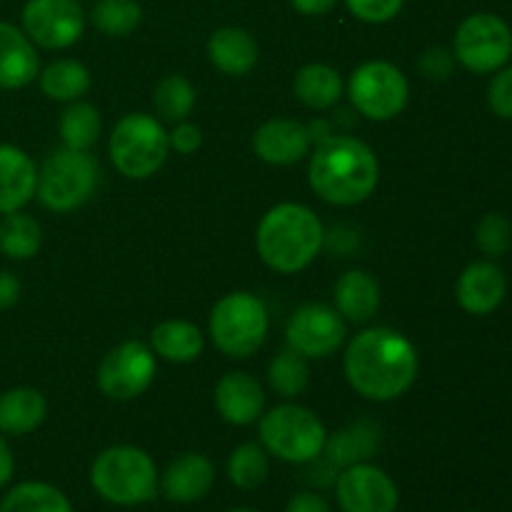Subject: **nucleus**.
<instances>
[{"label":"nucleus","mask_w":512,"mask_h":512,"mask_svg":"<svg viewBox=\"0 0 512 512\" xmlns=\"http://www.w3.org/2000/svg\"><path fill=\"white\" fill-rule=\"evenodd\" d=\"M345 378L363 398L385 403L413 388L420 360L415 345L393 328H368L345 348Z\"/></svg>","instance_id":"1"},{"label":"nucleus","mask_w":512,"mask_h":512,"mask_svg":"<svg viewBox=\"0 0 512 512\" xmlns=\"http://www.w3.org/2000/svg\"><path fill=\"white\" fill-rule=\"evenodd\" d=\"M308 180L313 193L330 205H358L373 195L380 180L378 155L368 143L350 135L320 140L310 155Z\"/></svg>","instance_id":"2"},{"label":"nucleus","mask_w":512,"mask_h":512,"mask_svg":"<svg viewBox=\"0 0 512 512\" xmlns=\"http://www.w3.org/2000/svg\"><path fill=\"white\" fill-rule=\"evenodd\" d=\"M325 228L318 215L300 203H280L260 218L255 248L260 260L275 273L293 275L308 268L320 255Z\"/></svg>","instance_id":"3"},{"label":"nucleus","mask_w":512,"mask_h":512,"mask_svg":"<svg viewBox=\"0 0 512 512\" xmlns=\"http://www.w3.org/2000/svg\"><path fill=\"white\" fill-rule=\"evenodd\" d=\"M90 485L105 503L138 508L158 495L160 475L155 460L143 448L110 445L95 455L90 465Z\"/></svg>","instance_id":"4"},{"label":"nucleus","mask_w":512,"mask_h":512,"mask_svg":"<svg viewBox=\"0 0 512 512\" xmlns=\"http://www.w3.org/2000/svg\"><path fill=\"white\" fill-rule=\"evenodd\" d=\"M260 445L278 460L290 465H310L323 455L325 425L313 410L283 403L260 415Z\"/></svg>","instance_id":"5"},{"label":"nucleus","mask_w":512,"mask_h":512,"mask_svg":"<svg viewBox=\"0 0 512 512\" xmlns=\"http://www.w3.org/2000/svg\"><path fill=\"white\" fill-rule=\"evenodd\" d=\"M170 153L168 130L145 113H130L115 123L108 140V155L115 170L128 180H145L163 168Z\"/></svg>","instance_id":"6"},{"label":"nucleus","mask_w":512,"mask_h":512,"mask_svg":"<svg viewBox=\"0 0 512 512\" xmlns=\"http://www.w3.org/2000/svg\"><path fill=\"white\" fill-rule=\"evenodd\" d=\"M98 185V160L90 150L60 148L38 168L35 198L53 213H70L88 203Z\"/></svg>","instance_id":"7"},{"label":"nucleus","mask_w":512,"mask_h":512,"mask_svg":"<svg viewBox=\"0 0 512 512\" xmlns=\"http://www.w3.org/2000/svg\"><path fill=\"white\" fill-rule=\"evenodd\" d=\"M268 310L253 293H228L210 313V338L228 358H250L268 335Z\"/></svg>","instance_id":"8"},{"label":"nucleus","mask_w":512,"mask_h":512,"mask_svg":"<svg viewBox=\"0 0 512 512\" xmlns=\"http://www.w3.org/2000/svg\"><path fill=\"white\" fill-rule=\"evenodd\" d=\"M350 103L363 118L385 123L400 115L408 105L410 85L400 68L388 60H370L355 68L348 83Z\"/></svg>","instance_id":"9"},{"label":"nucleus","mask_w":512,"mask_h":512,"mask_svg":"<svg viewBox=\"0 0 512 512\" xmlns=\"http://www.w3.org/2000/svg\"><path fill=\"white\" fill-rule=\"evenodd\" d=\"M512 55V30L493 13H475L460 23L455 33V58L470 73H495Z\"/></svg>","instance_id":"10"},{"label":"nucleus","mask_w":512,"mask_h":512,"mask_svg":"<svg viewBox=\"0 0 512 512\" xmlns=\"http://www.w3.org/2000/svg\"><path fill=\"white\" fill-rule=\"evenodd\" d=\"M155 373L153 348L140 340H125L100 360L98 388L113 400H135L153 385Z\"/></svg>","instance_id":"11"},{"label":"nucleus","mask_w":512,"mask_h":512,"mask_svg":"<svg viewBox=\"0 0 512 512\" xmlns=\"http://www.w3.org/2000/svg\"><path fill=\"white\" fill-rule=\"evenodd\" d=\"M335 500L343 512H398L400 490L383 468L365 460L340 470Z\"/></svg>","instance_id":"12"},{"label":"nucleus","mask_w":512,"mask_h":512,"mask_svg":"<svg viewBox=\"0 0 512 512\" xmlns=\"http://www.w3.org/2000/svg\"><path fill=\"white\" fill-rule=\"evenodd\" d=\"M20 23L23 33L35 45L63 50L80 40L85 30V15L78 0H28Z\"/></svg>","instance_id":"13"},{"label":"nucleus","mask_w":512,"mask_h":512,"mask_svg":"<svg viewBox=\"0 0 512 512\" xmlns=\"http://www.w3.org/2000/svg\"><path fill=\"white\" fill-rule=\"evenodd\" d=\"M348 335L343 315L323 303H308L295 310L285 338L293 350L310 360H323L338 353Z\"/></svg>","instance_id":"14"},{"label":"nucleus","mask_w":512,"mask_h":512,"mask_svg":"<svg viewBox=\"0 0 512 512\" xmlns=\"http://www.w3.org/2000/svg\"><path fill=\"white\" fill-rule=\"evenodd\" d=\"M215 485V465L203 453H183L170 460L160 475V493L168 503L193 505L203 500Z\"/></svg>","instance_id":"15"},{"label":"nucleus","mask_w":512,"mask_h":512,"mask_svg":"<svg viewBox=\"0 0 512 512\" xmlns=\"http://www.w3.org/2000/svg\"><path fill=\"white\" fill-rule=\"evenodd\" d=\"M313 133L300 120L273 118L253 135V150L268 165H293L310 153Z\"/></svg>","instance_id":"16"},{"label":"nucleus","mask_w":512,"mask_h":512,"mask_svg":"<svg viewBox=\"0 0 512 512\" xmlns=\"http://www.w3.org/2000/svg\"><path fill=\"white\" fill-rule=\"evenodd\" d=\"M215 408L220 418L230 425H253L265 410V390L253 375L225 373L215 385Z\"/></svg>","instance_id":"17"},{"label":"nucleus","mask_w":512,"mask_h":512,"mask_svg":"<svg viewBox=\"0 0 512 512\" xmlns=\"http://www.w3.org/2000/svg\"><path fill=\"white\" fill-rule=\"evenodd\" d=\"M508 280L505 273L490 260H478L460 273L455 285L458 305L470 315H490L505 298Z\"/></svg>","instance_id":"18"},{"label":"nucleus","mask_w":512,"mask_h":512,"mask_svg":"<svg viewBox=\"0 0 512 512\" xmlns=\"http://www.w3.org/2000/svg\"><path fill=\"white\" fill-rule=\"evenodd\" d=\"M40 75V60L35 43L23 28L0 20V88L18 90Z\"/></svg>","instance_id":"19"},{"label":"nucleus","mask_w":512,"mask_h":512,"mask_svg":"<svg viewBox=\"0 0 512 512\" xmlns=\"http://www.w3.org/2000/svg\"><path fill=\"white\" fill-rule=\"evenodd\" d=\"M38 168L25 150L0 143V215L23 210L35 198Z\"/></svg>","instance_id":"20"},{"label":"nucleus","mask_w":512,"mask_h":512,"mask_svg":"<svg viewBox=\"0 0 512 512\" xmlns=\"http://www.w3.org/2000/svg\"><path fill=\"white\" fill-rule=\"evenodd\" d=\"M335 310L343 315L345 323L363 325L375 318L380 308V285L365 270H348L340 275L333 290Z\"/></svg>","instance_id":"21"},{"label":"nucleus","mask_w":512,"mask_h":512,"mask_svg":"<svg viewBox=\"0 0 512 512\" xmlns=\"http://www.w3.org/2000/svg\"><path fill=\"white\" fill-rule=\"evenodd\" d=\"M258 43H255L253 35L243 28H235V25H225V28L215 30L208 40V58L220 73L233 75H248L250 70L258 65Z\"/></svg>","instance_id":"22"},{"label":"nucleus","mask_w":512,"mask_h":512,"mask_svg":"<svg viewBox=\"0 0 512 512\" xmlns=\"http://www.w3.org/2000/svg\"><path fill=\"white\" fill-rule=\"evenodd\" d=\"M380 448V430L378 425L368 423V420H360V423L348 425V428L338 430L335 435H328L325 440V463L330 468L340 470L350 468L355 463H365L368 458H373Z\"/></svg>","instance_id":"23"},{"label":"nucleus","mask_w":512,"mask_h":512,"mask_svg":"<svg viewBox=\"0 0 512 512\" xmlns=\"http://www.w3.org/2000/svg\"><path fill=\"white\" fill-rule=\"evenodd\" d=\"M48 403L35 388H13L0 395V433L28 435L43 425Z\"/></svg>","instance_id":"24"},{"label":"nucleus","mask_w":512,"mask_h":512,"mask_svg":"<svg viewBox=\"0 0 512 512\" xmlns=\"http://www.w3.org/2000/svg\"><path fill=\"white\" fill-rule=\"evenodd\" d=\"M153 353L168 363H193L203 353L205 338L198 325L188 320H163L150 335Z\"/></svg>","instance_id":"25"},{"label":"nucleus","mask_w":512,"mask_h":512,"mask_svg":"<svg viewBox=\"0 0 512 512\" xmlns=\"http://www.w3.org/2000/svg\"><path fill=\"white\" fill-rule=\"evenodd\" d=\"M295 95L310 110H328L343 98V78L325 63H310L295 75Z\"/></svg>","instance_id":"26"},{"label":"nucleus","mask_w":512,"mask_h":512,"mask_svg":"<svg viewBox=\"0 0 512 512\" xmlns=\"http://www.w3.org/2000/svg\"><path fill=\"white\" fill-rule=\"evenodd\" d=\"M0 512H73L68 495L43 480L13 485L0 500Z\"/></svg>","instance_id":"27"},{"label":"nucleus","mask_w":512,"mask_h":512,"mask_svg":"<svg viewBox=\"0 0 512 512\" xmlns=\"http://www.w3.org/2000/svg\"><path fill=\"white\" fill-rule=\"evenodd\" d=\"M40 90L55 103H73L80 100L90 88V73L83 63L73 58H63L50 63L38 75Z\"/></svg>","instance_id":"28"},{"label":"nucleus","mask_w":512,"mask_h":512,"mask_svg":"<svg viewBox=\"0 0 512 512\" xmlns=\"http://www.w3.org/2000/svg\"><path fill=\"white\" fill-rule=\"evenodd\" d=\"M43 243V230L33 215L20 210L0 218V253L10 260H30L38 255Z\"/></svg>","instance_id":"29"},{"label":"nucleus","mask_w":512,"mask_h":512,"mask_svg":"<svg viewBox=\"0 0 512 512\" xmlns=\"http://www.w3.org/2000/svg\"><path fill=\"white\" fill-rule=\"evenodd\" d=\"M103 130V120L95 105L83 103V100H73L68 108L60 113L58 133L63 140V148L73 150H90L100 138Z\"/></svg>","instance_id":"30"},{"label":"nucleus","mask_w":512,"mask_h":512,"mask_svg":"<svg viewBox=\"0 0 512 512\" xmlns=\"http://www.w3.org/2000/svg\"><path fill=\"white\" fill-rule=\"evenodd\" d=\"M268 383L280 398L290 400L298 398V395L305 393L310 383V368H308V358L300 355L298 350L288 348L280 350L268 365Z\"/></svg>","instance_id":"31"},{"label":"nucleus","mask_w":512,"mask_h":512,"mask_svg":"<svg viewBox=\"0 0 512 512\" xmlns=\"http://www.w3.org/2000/svg\"><path fill=\"white\" fill-rule=\"evenodd\" d=\"M270 458L260 443H243L230 453L228 480L238 490H255L268 480Z\"/></svg>","instance_id":"32"},{"label":"nucleus","mask_w":512,"mask_h":512,"mask_svg":"<svg viewBox=\"0 0 512 512\" xmlns=\"http://www.w3.org/2000/svg\"><path fill=\"white\" fill-rule=\"evenodd\" d=\"M195 85L185 75H165L153 90L155 113L168 123H180L195 108Z\"/></svg>","instance_id":"33"},{"label":"nucleus","mask_w":512,"mask_h":512,"mask_svg":"<svg viewBox=\"0 0 512 512\" xmlns=\"http://www.w3.org/2000/svg\"><path fill=\"white\" fill-rule=\"evenodd\" d=\"M95 28L110 38H125L133 33L143 20L138 0H98L90 13Z\"/></svg>","instance_id":"34"},{"label":"nucleus","mask_w":512,"mask_h":512,"mask_svg":"<svg viewBox=\"0 0 512 512\" xmlns=\"http://www.w3.org/2000/svg\"><path fill=\"white\" fill-rule=\"evenodd\" d=\"M475 243H478L480 253H485L488 258L508 253L512 245L510 220L500 213H488L475 228Z\"/></svg>","instance_id":"35"},{"label":"nucleus","mask_w":512,"mask_h":512,"mask_svg":"<svg viewBox=\"0 0 512 512\" xmlns=\"http://www.w3.org/2000/svg\"><path fill=\"white\" fill-rule=\"evenodd\" d=\"M405 0H345L350 13L363 23H388L403 10Z\"/></svg>","instance_id":"36"},{"label":"nucleus","mask_w":512,"mask_h":512,"mask_svg":"<svg viewBox=\"0 0 512 512\" xmlns=\"http://www.w3.org/2000/svg\"><path fill=\"white\" fill-rule=\"evenodd\" d=\"M488 103L498 118L512 120V65L495 70V78L490 80Z\"/></svg>","instance_id":"37"},{"label":"nucleus","mask_w":512,"mask_h":512,"mask_svg":"<svg viewBox=\"0 0 512 512\" xmlns=\"http://www.w3.org/2000/svg\"><path fill=\"white\" fill-rule=\"evenodd\" d=\"M170 150L180 155H190L203 145V133H200L198 125L188 123V120H180V123L173 125V130L168 133Z\"/></svg>","instance_id":"38"},{"label":"nucleus","mask_w":512,"mask_h":512,"mask_svg":"<svg viewBox=\"0 0 512 512\" xmlns=\"http://www.w3.org/2000/svg\"><path fill=\"white\" fill-rule=\"evenodd\" d=\"M285 512H333L328 500L323 495L313 493V490H303V493L293 495L285 505Z\"/></svg>","instance_id":"39"},{"label":"nucleus","mask_w":512,"mask_h":512,"mask_svg":"<svg viewBox=\"0 0 512 512\" xmlns=\"http://www.w3.org/2000/svg\"><path fill=\"white\" fill-rule=\"evenodd\" d=\"M450 65H453V60H450V55L440 48L428 50L423 58V68L430 78H445V75L450 73Z\"/></svg>","instance_id":"40"},{"label":"nucleus","mask_w":512,"mask_h":512,"mask_svg":"<svg viewBox=\"0 0 512 512\" xmlns=\"http://www.w3.org/2000/svg\"><path fill=\"white\" fill-rule=\"evenodd\" d=\"M20 280L8 270H0V310L13 308L20 300Z\"/></svg>","instance_id":"41"},{"label":"nucleus","mask_w":512,"mask_h":512,"mask_svg":"<svg viewBox=\"0 0 512 512\" xmlns=\"http://www.w3.org/2000/svg\"><path fill=\"white\" fill-rule=\"evenodd\" d=\"M290 3L303 15H325L335 8L338 0H290Z\"/></svg>","instance_id":"42"},{"label":"nucleus","mask_w":512,"mask_h":512,"mask_svg":"<svg viewBox=\"0 0 512 512\" xmlns=\"http://www.w3.org/2000/svg\"><path fill=\"white\" fill-rule=\"evenodd\" d=\"M13 475H15V458L13 453H10L8 443L3 440V435H0V488L10 485Z\"/></svg>","instance_id":"43"},{"label":"nucleus","mask_w":512,"mask_h":512,"mask_svg":"<svg viewBox=\"0 0 512 512\" xmlns=\"http://www.w3.org/2000/svg\"><path fill=\"white\" fill-rule=\"evenodd\" d=\"M225 512H258V510H250V508H233V510H225Z\"/></svg>","instance_id":"44"}]
</instances>
